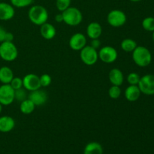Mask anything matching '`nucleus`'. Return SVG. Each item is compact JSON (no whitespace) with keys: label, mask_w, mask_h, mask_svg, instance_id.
<instances>
[{"label":"nucleus","mask_w":154,"mask_h":154,"mask_svg":"<svg viewBox=\"0 0 154 154\" xmlns=\"http://www.w3.org/2000/svg\"><path fill=\"white\" fill-rule=\"evenodd\" d=\"M132 57L133 62L138 67H147L152 62L151 52L148 48L144 46H137L132 51Z\"/></svg>","instance_id":"nucleus-1"},{"label":"nucleus","mask_w":154,"mask_h":154,"mask_svg":"<svg viewBox=\"0 0 154 154\" xmlns=\"http://www.w3.org/2000/svg\"><path fill=\"white\" fill-rule=\"evenodd\" d=\"M28 17L31 23L36 26H42L48 22L49 14L46 8L40 5H35L30 7Z\"/></svg>","instance_id":"nucleus-2"},{"label":"nucleus","mask_w":154,"mask_h":154,"mask_svg":"<svg viewBox=\"0 0 154 154\" xmlns=\"http://www.w3.org/2000/svg\"><path fill=\"white\" fill-rule=\"evenodd\" d=\"M63 17V23L70 26L80 25L83 20V14L81 11L75 7H70L61 12Z\"/></svg>","instance_id":"nucleus-3"},{"label":"nucleus","mask_w":154,"mask_h":154,"mask_svg":"<svg viewBox=\"0 0 154 154\" xmlns=\"http://www.w3.org/2000/svg\"><path fill=\"white\" fill-rule=\"evenodd\" d=\"M18 57V50L13 42L0 43V58L5 62H13Z\"/></svg>","instance_id":"nucleus-4"},{"label":"nucleus","mask_w":154,"mask_h":154,"mask_svg":"<svg viewBox=\"0 0 154 154\" xmlns=\"http://www.w3.org/2000/svg\"><path fill=\"white\" fill-rule=\"evenodd\" d=\"M80 58L87 66H93L99 60V54L96 49L92 48L90 45H86L80 51Z\"/></svg>","instance_id":"nucleus-5"},{"label":"nucleus","mask_w":154,"mask_h":154,"mask_svg":"<svg viewBox=\"0 0 154 154\" xmlns=\"http://www.w3.org/2000/svg\"><path fill=\"white\" fill-rule=\"evenodd\" d=\"M127 17L125 12L119 9H114L111 11L107 16V21L111 26L121 27L126 23Z\"/></svg>","instance_id":"nucleus-6"},{"label":"nucleus","mask_w":154,"mask_h":154,"mask_svg":"<svg viewBox=\"0 0 154 154\" xmlns=\"http://www.w3.org/2000/svg\"><path fill=\"white\" fill-rule=\"evenodd\" d=\"M141 93L147 96L154 95V75L147 74L141 77L138 84Z\"/></svg>","instance_id":"nucleus-7"},{"label":"nucleus","mask_w":154,"mask_h":154,"mask_svg":"<svg viewBox=\"0 0 154 154\" xmlns=\"http://www.w3.org/2000/svg\"><path fill=\"white\" fill-rule=\"evenodd\" d=\"M15 100V90L10 84H2L0 86V104L2 105H10Z\"/></svg>","instance_id":"nucleus-8"},{"label":"nucleus","mask_w":154,"mask_h":154,"mask_svg":"<svg viewBox=\"0 0 154 154\" xmlns=\"http://www.w3.org/2000/svg\"><path fill=\"white\" fill-rule=\"evenodd\" d=\"M98 54H99V60L108 64L114 63L118 57L117 51L111 46L102 47L99 51H98Z\"/></svg>","instance_id":"nucleus-9"},{"label":"nucleus","mask_w":154,"mask_h":154,"mask_svg":"<svg viewBox=\"0 0 154 154\" xmlns=\"http://www.w3.org/2000/svg\"><path fill=\"white\" fill-rule=\"evenodd\" d=\"M23 88L27 91H35L41 89V83L39 76L35 74H27L23 78Z\"/></svg>","instance_id":"nucleus-10"},{"label":"nucleus","mask_w":154,"mask_h":154,"mask_svg":"<svg viewBox=\"0 0 154 154\" xmlns=\"http://www.w3.org/2000/svg\"><path fill=\"white\" fill-rule=\"evenodd\" d=\"M69 45L73 51H80L87 45V38L83 33H75L69 39Z\"/></svg>","instance_id":"nucleus-11"},{"label":"nucleus","mask_w":154,"mask_h":154,"mask_svg":"<svg viewBox=\"0 0 154 154\" xmlns=\"http://www.w3.org/2000/svg\"><path fill=\"white\" fill-rule=\"evenodd\" d=\"M14 7L11 3L0 2V20H10L14 17Z\"/></svg>","instance_id":"nucleus-12"},{"label":"nucleus","mask_w":154,"mask_h":154,"mask_svg":"<svg viewBox=\"0 0 154 154\" xmlns=\"http://www.w3.org/2000/svg\"><path fill=\"white\" fill-rule=\"evenodd\" d=\"M28 99H30L35 106H41L45 105L48 101V95L44 90L38 89L35 91L30 92L28 96Z\"/></svg>","instance_id":"nucleus-13"},{"label":"nucleus","mask_w":154,"mask_h":154,"mask_svg":"<svg viewBox=\"0 0 154 154\" xmlns=\"http://www.w3.org/2000/svg\"><path fill=\"white\" fill-rule=\"evenodd\" d=\"M86 32L90 39L99 38L102 34V27L99 23L91 22L87 26Z\"/></svg>","instance_id":"nucleus-14"},{"label":"nucleus","mask_w":154,"mask_h":154,"mask_svg":"<svg viewBox=\"0 0 154 154\" xmlns=\"http://www.w3.org/2000/svg\"><path fill=\"white\" fill-rule=\"evenodd\" d=\"M141 95V92L138 85H129L125 90V98L126 100L130 102H135L138 101Z\"/></svg>","instance_id":"nucleus-15"},{"label":"nucleus","mask_w":154,"mask_h":154,"mask_svg":"<svg viewBox=\"0 0 154 154\" xmlns=\"http://www.w3.org/2000/svg\"><path fill=\"white\" fill-rule=\"evenodd\" d=\"M15 127V120L10 116L0 117V132L7 133L13 130Z\"/></svg>","instance_id":"nucleus-16"},{"label":"nucleus","mask_w":154,"mask_h":154,"mask_svg":"<svg viewBox=\"0 0 154 154\" xmlns=\"http://www.w3.org/2000/svg\"><path fill=\"white\" fill-rule=\"evenodd\" d=\"M40 34L46 40H51L57 35V30L53 24L46 22L40 26Z\"/></svg>","instance_id":"nucleus-17"},{"label":"nucleus","mask_w":154,"mask_h":154,"mask_svg":"<svg viewBox=\"0 0 154 154\" xmlns=\"http://www.w3.org/2000/svg\"><path fill=\"white\" fill-rule=\"evenodd\" d=\"M108 78L109 81L112 85L120 86L123 84L124 81V75L122 71L117 68L112 69L108 74Z\"/></svg>","instance_id":"nucleus-18"},{"label":"nucleus","mask_w":154,"mask_h":154,"mask_svg":"<svg viewBox=\"0 0 154 154\" xmlns=\"http://www.w3.org/2000/svg\"><path fill=\"white\" fill-rule=\"evenodd\" d=\"M14 77V72L11 68L8 66H2L0 68V82L2 84H9Z\"/></svg>","instance_id":"nucleus-19"},{"label":"nucleus","mask_w":154,"mask_h":154,"mask_svg":"<svg viewBox=\"0 0 154 154\" xmlns=\"http://www.w3.org/2000/svg\"><path fill=\"white\" fill-rule=\"evenodd\" d=\"M84 154H103V147L99 142L92 141L85 146Z\"/></svg>","instance_id":"nucleus-20"},{"label":"nucleus","mask_w":154,"mask_h":154,"mask_svg":"<svg viewBox=\"0 0 154 154\" xmlns=\"http://www.w3.org/2000/svg\"><path fill=\"white\" fill-rule=\"evenodd\" d=\"M35 104L30 99H26L20 102V111L22 114L29 115V114H31L32 113H33V111L35 109Z\"/></svg>","instance_id":"nucleus-21"},{"label":"nucleus","mask_w":154,"mask_h":154,"mask_svg":"<svg viewBox=\"0 0 154 154\" xmlns=\"http://www.w3.org/2000/svg\"><path fill=\"white\" fill-rule=\"evenodd\" d=\"M137 46H138L137 42L132 38L123 39L120 44L121 49L126 53H132Z\"/></svg>","instance_id":"nucleus-22"},{"label":"nucleus","mask_w":154,"mask_h":154,"mask_svg":"<svg viewBox=\"0 0 154 154\" xmlns=\"http://www.w3.org/2000/svg\"><path fill=\"white\" fill-rule=\"evenodd\" d=\"M143 29L145 31L153 32L154 31V17H147L144 18L141 23Z\"/></svg>","instance_id":"nucleus-23"},{"label":"nucleus","mask_w":154,"mask_h":154,"mask_svg":"<svg viewBox=\"0 0 154 154\" xmlns=\"http://www.w3.org/2000/svg\"><path fill=\"white\" fill-rule=\"evenodd\" d=\"M10 2L14 8H23L31 5L33 3V0H10Z\"/></svg>","instance_id":"nucleus-24"},{"label":"nucleus","mask_w":154,"mask_h":154,"mask_svg":"<svg viewBox=\"0 0 154 154\" xmlns=\"http://www.w3.org/2000/svg\"><path fill=\"white\" fill-rule=\"evenodd\" d=\"M121 89L119 86L112 85L108 90V96L112 99H117L121 96Z\"/></svg>","instance_id":"nucleus-25"},{"label":"nucleus","mask_w":154,"mask_h":154,"mask_svg":"<svg viewBox=\"0 0 154 154\" xmlns=\"http://www.w3.org/2000/svg\"><path fill=\"white\" fill-rule=\"evenodd\" d=\"M72 0H56V7L60 12L64 11L71 6Z\"/></svg>","instance_id":"nucleus-26"},{"label":"nucleus","mask_w":154,"mask_h":154,"mask_svg":"<svg viewBox=\"0 0 154 154\" xmlns=\"http://www.w3.org/2000/svg\"><path fill=\"white\" fill-rule=\"evenodd\" d=\"M140 79H141V76L136 72H131L126 77V80L129 85H138Z\"/></svg>","instance_id":"nucleus-27"},{"label":"nucleus","mask_w":154,"mask_h":154,"mask_svg":"<svg viewBox=\"0 0 154 154\" xmlns=\"http://www.w3.org/2000/svg\"><path fill=\"white\" fill-rule=\"evenodd\" d=\"M39 78H40L41 87H49L52 82V78L48 74H43L42 75L39 76Z\"/></svg>","instance_id":"nucleus-28"},{"label":"nucleus","mask_w":154,"mask_h":154,"mask_svg":"<svg viewBox=\"0 0 154 154\" xmlns=\"http://www.w3.org/2000/svg\"><path fill=\"white\" fill-rule=\"evenodd\" d=\"M26 99H28L26 90H25L23 87L21 89H19V90H15V100H17L21 102L22 101L25 100Z\"/></svg>","instance_id":"nucleus-29"},{"label":"nucleus","mask_w":154,"mask_h":154,"mask_svg":"<svg viewBox=\"0 0 154 154\" xmlns=\"http://www.w3.org/2000/svg\"><path fill=\"white\" fill-rule=\"evenodd\" d=\"M12 88L14 90H19L23 87V78H20V77H14L12 81H11L10 84Z\"/></svg>","instance_id":"nucleus-30"},{"label":"nucleus","mask_w":154,"mask_h":154,"mask_svg":"<svg viewBox=\"0 0 154 154\" xmlns=\"http://www.w3.org/2000/svg\"><path fill=\"white\" fill-rule=\"evenodd\" d=\"M90 46L92 48H95V49L97 50L98 48H100L101 46V42L99 40V38H96V39H91V42H90Z\"/></svg>","instance_id":"nucleus-31"},{"label":"nucleus","mask_w":154,"mask_h":154,"mask_svg":"<svg viewBox=\"0 0 154 154\" xmlns=\"http://www.w3.org/2000/svg\"><path fill=\"white\" fill-rule=\"evenodd\" d=\"M6 33H7V31L2 26H0V43L5 41Z\"/></svg>","instance_id":"nucleus-32"},{"label":"nucleus","mask_w":154,"mask_h":154,"mask_svg":"<svg viewBox=\"0 0 154 154\" xmlns=\"http://www.w3.org/2000/svg\"><path fill=\"white\" fill-rule=\"evenodd\" d=\"M14 38V35L11 32H7L5 35V42H13Z\"/></svg>","instance_id":"nucleus-33"},{"label":"nucleus","mask_w":154,"mask_h":154,"mask_svg":"<svg viewBox=\"0 0 154 154\" xmlns=\"http://www.w3.org/2000/svg\"><path fill=\"white\" fill-rule=\"evenodd\" d=\"M55 20L57 23H63V17L62 13L57 14L55 16Z\"/></svg>","instance_id":"nucleus-34"},{"label":"nucleus","mask_w":154,"mask_h":154,"mask_svg":"<svg viewBox=\"0 0 154 154\" xmlns=\"http://www.w3.org/2000/svg\"><path fill=\"white\" fill-rule=\"evenodd\" d=\"M129 1L132 2H138L141 1V0H129Z\"/></svg>","instance_id":"nucleus-35"},{"label":"nucleus","mask_w":154,"mask_h":154,"mask_svg":"<svg viewBox=\"0 0 154 154\" xmlns=\"http://www.w3.org/2000/svg\"><path fill=\"white\" fill-rule=\"evenodd\" d=\"M2 105L1 104H0V114H1V113H2Z\"/></svg>","instance_id":"nucleus-36"},{"label":"nucleus","mask_w":154,"mask_h":154,"mask_svg":"<svg viewBox=\"0 0 154 154\" xmlns=\"http://www.w3.org/2000/svg\"><path fill=\"white\" fill-rule=\"evenodd\" d=\"M152 39H153V41L154 42V31L153 32V34H152Z\"/></svg>","instance_id":"nucleus-37"}]
</instances>
